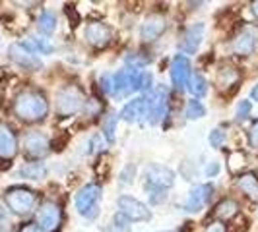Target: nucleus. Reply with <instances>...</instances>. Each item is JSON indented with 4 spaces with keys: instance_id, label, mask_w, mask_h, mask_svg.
<instances>
[{
    "instance_id": "obj_11",
    "label": "nucleus",
    "mask_w": 258,
    "mask_h": 232,
    "mask_svg": "<svg viewBox=\"0 0 258 232\" xmlns=\"http://www.w3.org/2000/svg\"><path fill=\"white\" fill-rule=\"evenodd\" d=\"M212 193H214V186L212 184H200V186L192 188L190 193H188V197H186V201H184V211L198 213L210 201Z\"/></svg>"
},
{
    "instance_id": "obj_4",
    "label": "nucleus",
    "mask_w": 258,
    "mask_h": 232,
    "mask_svg": "<svg viewBox=\"0 0 258 232\" xmlns=\"http://www.w3.org/2000/svg\"><path fill=\"white\" fill-rule=\"evenodd\" d=\"M82 104H84V93L74 85H68L56 93V112L62 118L78 112Z\"/></svg>"
},
{
    "instance_id": "obj_37",
    "label": "nucleus",
    "mask_w": 258,
    "mask_h": 232,
    "mask_svg": "<svg viewBox=\"0 0 258 232\" xmlns=\"http://www.w3.org/2000/svg\"><path fill=\"white\" fill-rule=\"evenodd\" d=\"M20 232H43L41 228H39L37 224H33V222H29V224H26V226H22V230Z\"/></svg>"
},
{
    "instance_id": "obj_12",
    "label": "nucleus",
    "mask_w": 258,
    "mask_h": 232,
    "mask_svg": "<svg viewBox=\"0 0 258 232\" xmlns=\"http://www.w3.org/2000/svg\"><path fill=\"white\" fill-rule=\"evenodd\" d=\"M49 147H51L49 138L43 132H29V134H26V138H24V149L33 159L45 157V155L49 153Z\"/></svg>"
},
{
    "instance_id": "obj_27",
    "label": "nucleus",
    "mask_w": 258,
    "mask_h": 232,
    "mask_svg": "<svg viewBox=\"0 0 258 232\" xmlns=\"http://www.w3.org/2000/svg\"><path fill=\"white\" fill-rule=\"evenodd\" d=\"M107 232H132V226H130V220L124 217V215H115L113 220H111V224H109V228Z\"/></svg>"
},
{
    "instance_id": "obj_19",
    "label": "nucleus",
    "mask_w": 258,
    "mask_h": 232,
    "mask_svg": "<svg viewBox=\"0 0 258 232\" xmlns=\"http://www.w3.org/2000/svg\"><path fill=\"white\" fill-rule=\"evenodd\" d=\"M233 51L241 56H248L254 51V31L252 29H245L239 37L235 39L233 43Z\"/></svg>"
},
{
    "instance_id": "obj_20",
    "label": "nucleus",
    "mask_w": 258,
    "mask_h": 232,
    "mask_svg": "<svg viewBox=\"0 0 258 232\" xmlns=\"http://www.w3.org/2000/svg\"><path fill=\"white\" fill-rule=\"evenodd\" d=\"M239 188H241V192L245 193L246 197H250L252 201H258V178L252 174V172H248V174H243L241 178H239Z\"/></svg>"
},
{
    "instance_id": "obj_17",
    "label": "nucleus",
    "mask_w": 258,
    "mask_h": 232,
    "mask_svg": "<svg viewBox=\"0 0 258 232\" xmlns=\"http://www.w3.org/2000/svg\"><path fill=\"white\" fill-rule=\"evenodd\" d=\"M142 116H146V97H136L120 110V118L124 122H138Z\"/></svg>"
},
{
    "instance_id": "obj_35",
    "label": "nucleus",
    "mask_w": 258,
    "mask_h": 232,
    "mask_svg": "<svg viewBox=\"0 0 258 232\" xmlns=\"http://www.w3.org/2000/svg\"><path fill=\"white\" fill-rule=\"evenodd\" d=\"M204 172H206V176H208V178H212V176H216V174L220 172V163H210V165H208V167H206V170H204Z\"/></svg>"
},
{
    "instance_id": "obj_2",
    "label": "nucleus",
    "mask_w": 258,
    "mask_h": 232,
    "mask_svg": "<svg viewBox=\"0 0 258 232\" xmlns=\"http://www.w3.org/2000/svg\"><path fill=\"white\" fill-rule=\"evenodd\" d=\"M103 197V190L99 184H88L76 193V209L86 219H95L99 215V203Z\"/></svg>"
},
{
    "instance_id": "obj_25",
    "label": "nucleus",
    "mask_w": 258,
    "mask_h": 232,
    "mask_svg": "<svg viewBox=\"0 0 258 232\" xmlns=\"http://www.w3.org/2000/svg\"><path fill=\"white\" fill-rule=\"evenodd\" d=\"M239 81V72H235L233 68H221L218 72V77H216V83L220 85L221 89L223 87H229V85H235Z\"/></svg>"
},
{
    "instance_id": "obj_5",
    "label": "nucleus",
    "mask_w": 258,
    "mask_h": 232,
    "mask_svg": "<svg viewBox=\"0 0 258 232\" xmlns=\"http://www.w3.org/2000/svg\"><path fill=\"white\" fill-rule=\"evenodd\" d=\"M165 114H167V89L157 87L146 99V116L150 124H157Z\"/></svg>"
},
{
    "instance_id": "obj_38",
    "label": "nucleus",
    "mask_w": 258,
    "mask_h": 232,
    "mask_svg": "<svg viewBox=\"0 0 258 232\" xmlns=\"http://www.w3.org/2000/svg\"><path fill=\"white\" fill-rule=\"evenodd\" d=\"M250 99H252V101H256V103H258V83L254 85V87H252V91H250Z\"/></svg>"
},
{
    "instance_id": "obj_16",
    "label": "nucleus",
    "mask_w": 258,
    "mask_h": 232,
    "mask_svg": "<svg viewBox=\"0 0 258 232\" xmlns=\"http://www.w3.org/2000/svg\"><path fill=\"white\" fill-rule=\"evenodd\" d=\"M86 39H88L90 45L97 47V49L107 47L109 41H111V29L105 24H99V22L88 24V27H86Z\"/></svg>"
},
{
    "instance_id": "obj_8",
    "label": "nucleus",
    "mask_w": 258,
    "mask_h": 232,
    "mask_svg": "<svg viewBox=\"0 0 258 232\" xmlns=\"http://www.w3.org/2000/svg\"><path fill=\"white\" fill-rule=\"evenodd\" d=\"M146 180L157 190H165L175 184V172L163 165H150L146 168Z\"/></svg>"
},
{
    "instance_id": "obj_26",
    "label": "nucleus",
    "mask_w": 258,
    "mask_h": 232,
    "mask_svg": "<svg viewBox=\"0 0 258 232\" xmlns=\"http://www.w3.org/2000/svg\"><path fill=\"white\" fill-rule=\"evenodd\" d=\"M37 29L45 35H51L56 29V16L52 12H43L37 20Z\"/></svg>"
},
{
    "instance_id": "obj_28",
    "label": "nucleus",
    "mask_w": 258,
    "mask_h": 232,
    "mask_svg": "<svg viewBox=\"0 0 258 232\" xmlns=\"http://www.w3.org/2000/svg\"><path fill=\"white\" fill-rule=\"evenodd\" d=\"M186 116H188V120H196V118H202V116H206V106L202 104V101H188L186 104Z\"/></svg>"
},
{
    "instance_id": "obj_7",
    "label": "nucleus",
    "mask_w": 258,
    "mask_h": 232,
    "mask_svg": "<svg viewBox=\"0 0 258 232\" xmlns=\"http://www.w3.org/2000/svg\"><path fill=\"white\" fill-rule=\"evenodd\" d=\"M60 220H62V211L60 207L52 201H47L39 207L37 211V226L43 232H54L60 226Z\"/></svg>"
},
{
    "instance_id": "obj_22",
    "label": "nucleus",
    "mask_w": 258,
    "mask_h": 232,
    "mask_svg": "<svg viewBox=\"0 0 258 232\" xmlns=\"http://www.w3.org/2000/svg\"><path fill=\"white\" fill-rule=\"evenodd\" d=\"M188 91L192 93L194 97H202L208 93V81L204 79L202 74H190V79H188Z\"/></svg>"
},
{
    "instance_id": "obj_29",
    "label": "nucleus",
    "mask_w": 258,
    "mask_h": 232,
    "mask_svg": "<svg viewBox=\"0 0 258 232\" xmlns=\"http://www.w3.org/2000/svg\"><path fill=\"white\" fill-rule=\"evenodd\" d=\"M116 118L118 116L115 112H111V114L105 118L103 122V132H105V138L109 140V142H113L115 140V126H116Z\"/></svg>"
},
{
    "instance_id": "obj_31",
    "label": "nucleus",
    "mask_w": 258,
    "mask_h": 232,
    "mask_svg": "<svg viewBox=\"0 0 258 232\" xmlns=\"http://www.w3.org/2000/svg\"><path fill=\"white\" fill-rule=\"evenodd\" d=\"M250 108H252V103H250V101H241L239 106H237V112H235L237 120H239V122H241V120H245L246 116L250 114Z\"/></svg>"
},
{
    "instance_id": "obj_14",
    "label": "nucleus",
    "mask_w": 258,
    "mask_h": 232,
    "mask_svg": "<svg viewBox=\"0 0 258 232\" xmlns=\"http://www.w3.org/2000/svg\"><path fill=\"white\" fill-rule=\"evenodd\" d=\"M202 39H204V24H194L182 33L181 49L186 54H194L202 45Z\"/></svg>"
},
{
    "instance_id": "obj_10",
    "label": "nucleus",
    "mask_w": 258,
    "mask_h": 232,
    "mask_svg": "<svg viewBox=\"0 0 258 232\" xmlns=\"http://www.w3.org/2000/svg\"><path fill=\"white\" fill-rule=\"evenodd\" d=\"M171 79H173V85L175 89L184 91V87L188 85V79H190V60L182 54H177L173 58V64H171Z\"/></svg>"
},
{
    "instance_id": "obj_34",
    "label": "nucleus",
    "mask_w": 258,
    "mask_h": 232,
    "mask_svg": "<svg viewBox=\"0 0 258 232\" xmlns=\"http://www.w3.org/2000/svg\"><path fill=\"white\" fill-rule=\"evenodd\" d=\"M248 142H250V145H252L254 149H258V120L252 124V128L248 132Z\"/></svg>"
},
{
    "instance_id": "obj_9",
    "label": "nucleus",
    "mask_w": 258,
    "mask_h": 232,
    "mask_svg": "<svg viewBox=\"0 0 258 232\" xmlns=\"http://www.w3.org/2000/svg\"><path fill=\"white\" fill-rule=\"evenodd\" d=\"M8 54H10V58H12L16 64H20L22 68H26V70H39L41 68V60L37 58V54L29 51L24 43H14V45H10Z\"/></svg>"
},
{
    "instance_id": "obj_6",
    "label": "nucleus",
    "mask_w": 258,
    "mask_h": 232,
    "mask_svg": "<svg viewBox=\"0 0 258 232\" xmlns=\"http://www.w3.org/2000/svg\"><path fill=\"white\" fill-rule=\"evenodd\" d=\"M116 203H118V209H120V215H124L128 220L144 222V220L152 219L150 209L144 205L142 201H138V199H134L130 195H120Z\"/></svg>"
},
{
    "instance_id": "obj_21",
    "label": "nucleus",
    "mask_w": 258,
    "mask_h": 232,
    "mask_svg": "<svg viewBox=\"0 0 258 232\" xmlns=\"http://www.w3.org/2000/svg\"><path fill=\"white\" fill-rule=\"evenodd\" d=\"M237 213H239V205H237V201H233V199H223V201H220V203L216 205V209H214V215L223 220H231Z\"/></svg>"
},
{
    "instance_id": "obj_30",
    "label": "nucleus",
    "mask_w": 258,
    "mask_h": 232,
    "mask_svg": "<svg viewBox=\"0 0 258 232\" xmlns=\"http://www.w3.org/2000/svg\"><path fill=\"white\" fill-rule=\"evenodd\" d=\"M245 161H246V157L243 155V151H233V153L229 155V170H231V172H237L239 168L245 167Z\"/></svg>"
},
{
    "instance_id": "obj_39",
    "label": "nucleus",
    "mask_w": 258,
    "mask_h": 232,
    "mask_svg": "<svg viewBox=\"0 0 258 232\" xmlns=\"http://www.w3.org/2000/svg\"><path fill=\"white\" fill-rule=\"evenodd\" d=\"M252 12H254V16L258 18V2H252Z\"/></svg>"
},
{
    "instance_id": "obj_24",
    "label": "nucleus",
    "mask_w": 258,
    "mask_h": 232,
    "mask_svg": "<svg viewBox=\"0 0 258 232\" xmlns=\"http://www.w3.org/2000/svg\"><path fill=\"white\" fill-rule=\"evenodd\" d=\"M45 172L47 170L41 163H27V165L20 168V176H24L27 180H39V178L45 176Z\"/></svg>"
},
{
    "instance_id": "obj_13",
    "label": "nucleus",
    "mask_w": 258,
    "mask_h": 232,
    "mask_svg": "<svg viewBox=\"0 0 258 232\" xmlns=\"http://www.w3.org/2000/svg\"><path fill=\"white\" fill-rule=\"evenodd\" d=\"M165 27H167L165 18H163V16H159V14H154V16H150V18L142 24L140 37H142V41H146V43L155 41L157 37H161V33L165 31Z\"/></svg>"
},
{
    "instance_id": "obj_23",
    "label": "nucleus",
    "mask_w": 258,
    "mask_h": 232,
    "mask_svg": "<svg viewBox=\"0 0 258 232\" xmlns=\"http://www.w3.org/2000/svg\"><path fill=\"white\" fill-rule=\"evenodd\" d=\"M27 49L31 52H41V54H51L52 52V45L47 41V39H39V37H27V41H24Z\"/></svg>"
},
{
    "instance_id": "obj_1",
    "label": "nucleus",
    "mask_w": 258,
    "mask_h": 232,
    "mask_svg": "<svg viewBox=\"0 0 258 232\" xmlns=\"http://www.w3.org/2000/svg\"><path fill=\"white\" fill-rule=\"evenodd\" d=\"M14 112L20 120L37 122L43 120L49 112V103L43 93L39 91H24L14 101Z\"/></svg>"
},
{
    "instance_id": "obj_36",
    "label": "nucleus",
    "mask_w": 258,
    "mask_h": 232,
    "mask_svg": "<svg viewBox=\"0 0 258 232\" xmlns=\"http://www.w3.org/2000/svg\"><path fill=\"white\" fill-rule=\"evenodd\" d=\"M206 232H227V228H225V224H221V222H212L206 228Z\"/></svg>"
},
{
    "instance_id": "obj_32",
    "label": "nucleus",
    "mask_w": 258,
    "mask_h": 232,
    "mask_svg": "<svg viewBox=\"0 0 258 232\" xmlns=\"http://www.w3.org/2000/svg\"><path fill=\"white\" fill-rule=\"evenodd\" d=\"M223 142H225V132L214 130V132L210 134V143H212V147H221Z\"/></svg>"
},
{
    "instance_id": "obj_33",
    "label": "nucleus",
    "mask_w": 258,
    "mask_h": 232,
    "mask_svg": "<svg viewBox=\"0 0 258 232\" xmlns=\"http://www.w3.org/2000/svg\"><path fill=\"white\" fill-rule=\"evenodd\" d=\"M99 87H101L103 93H113V77L109 74H103L99 77Z\"/></svg>"
},
{
    "instance_id": "obj_15",
    "label": "nucleus",
    "mask_w": 258,
    "mask_h": 232,
    "mask_svg": "<svg viewBox=\"0 0 258 232\" xmlns=\"http://www.w3.org/2000/svg\"><path fill=\"white\" fill-rule=\"evenodd\" d=\"M18 153V140L8 124H0V159L10 161Z\"/></svg>"
},
{
    "instance_id": "obj_18",
    "label": "nucleus",
    "mask_w": 258,
    "mask_h": 232,
    "mask_svg": "<svg viewBox=\"0 0 258 232\" xmlns=\"http://www.w3.org/2000/svg\"><path fill=\"white\" fill-rule=\"evenodd\" d=\"M113 93L116 97H126L132 93V68L120 70L113 79Z\"/></svg>"
},
{
    "instance_id": "obj_3",
    "label": "nucleus",
    "mask_w": 258,
    "mask_h": 232,
    "mask_svg": "<svg viewBox=\"0 0 258 232\" xmlns=\"http://www.w3.org/2000/svg\"><path fill=\"white\" fill-rule=\"evenodd\" d=\"M4 201L8 209L16 213V215H27L31 213V209L35 207V201H37V193L29 188H24V186H14L10 188L6 195H4Z\"/></svg>"
}]
</instances>
